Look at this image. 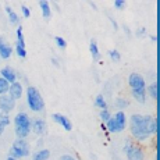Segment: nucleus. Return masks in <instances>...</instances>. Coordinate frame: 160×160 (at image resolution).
I'll return each instance as SVG.
<instances>
[{
  "instance_id": "nucleus-1",
  "label": "nucleus",
  "mask_w": 160,
  "mask_h": 160,
  "mask_svg": "<svg viewBox=\"0 0 160 160\" xmlns=\"http://www.w3.org/2000/svg\"><path fill=\"white\" fill-rule=\"evenodd\" d=\"M152 121L150 116H141L134 114L131 116V134L135 139L138 141H146L150 137L149 124Z\"/></svg>"
},
{
  "instance_id": "nucleus-2",
  "label": "nucleus",
  "mask_w": 160,
  "mask_h": 160,
  "mask_svg": "<svg viewBox=\"0 0 160 160\" xmlns=\"http://www.w3.org/2000/svg\"><path fill=\"white\" fill-rule=\"evenodd\" d=\"M14 130L18 139H25L31 134V118L27 113H18L14 118Z\"/></svg>"
},
{
  "instance_id": "nucleus-3",
  "label": "nucleus",
  "mask_w": 160,
  "mask_h": 160,
  "mask_svg": "<svg viewBox=\"0 0 160 160\" xmlns=\"http://www.w3.org/2000/svg\"><path fill=\"white\" fill-rule=\"evenodd\" d=\"M27 98H28V106L31 107L32 112H41V110H43L45 102L36 88L29 87L27 89Z\"/></svg>"
},
{
  "instance_id": "nucleus-4",
  "label": "nucleus",
  "mask_w": 160,
  "mask_h": 160,
  "mask_svg": "<svg viewBox=\"0 0 160 160\" xmlns=\"http://www.w3.org/2000/svg\"><path fill=\"white\" fill-rule=\"evenodd\" d=\"M29 155V146H28V142L25 139H17L15 142L13 143V148L10 149V153L8 156L10 158H14V159H20V158H25V156Z\"/></svg>"
},
{
  "instance_id": "nucleus-5",
  "label": "nucleus",
  "mask_w": 160,
  "mask_h": 160,
  "mask_svg": "<svg viewBox=\"0 0 160 160\" xmlns=\"http://www.w3.org/2000/svg\"><path fill=\"white\" fill-rule=\"evenodd\" d=\"M15 107V100L11 99L8 95H3L0 96V112L3 114H8Z\"/></svg>"
},
{
  "instance_id": "nucleus-6",
  "label": "nucleus",
  "mask_w": 160,
  "mask_h": 160,
  "mask_svg": "<svg viewBox=\"0 0 160 160\" xmlns=\"http://www.w3.org/2000/svg\"><path fill=\"white\" fill-rule=\"evenodd\" d=\"M124 149H125V152H127V159L128 160H143L145 159V155H143L142 150H141L139 148L131 145V143H128Z\"/></svg>"
},
{
  "instance_id": "nucleus-7",
  "label": "nucleus",
  "mask_w": 160,
  "mask_h": 160,
  "mask_svg": "<svg viewBox=\"0 0 160 160\" xmlns=\"http://www.w3.org/2000/svg\"><path fill=\"white\" fill-rule=\"evenodd\" d=\"M128 82H130L132 89H146L145 79H143V77L139 75V74H131L130 78H128Z\"/></svg>"
},
{
  "instance_id": "nucleus-8",
  "label": "nucleus",
  "mask_w": 160,
  "mask_h": 160,
  "mask_svg": "<svg viewBox=\"0 0 160 160\" xmlns=\"http://www.w3.org/2000/svg\"><path fill=\"white\" fill-rule=\"evenodd\" d=\"M116 122V132H121L125 128V122H127V118H125L124 112H117V114L113 117Z\"/></svg>"
},
{
  "instance_id": "nucleus-9",
  "label": "nucleus",
  "mask_w": 160,
  "mask_h": 160,
  "mask_svg": "<svg viewBox=\"0 0 160 160\" xmlns=\"http://www.w3.org/2000/svg\"><path fill=\"white\" fill-rule=\"evenodd\" d=\"M8 92H10V95H8V96H10L11 99H14V100L20 99V98L22 96V85H21L20 82H14V84L10 85Z\"/></svg>"
},
{
  "instance_id": "nucleus-10",
  "label": "nucleus",
  "mask_w": 160,
  "mask_h": 160,
  "mask_svg": "<svg viewBox=\"0 0 160 160\" xmlns=\"http://www.w3.org/2000/svg\"><path fill=\"white\" fill-rule=\"evenodd\" d=\"M53 120L56 122H58V124H60L66 131H71L72 130L71 121H70V120L67 118L66 116H63V114H53Z\"/></svg>"
},
{
  "instance_id": "nucleus-11",
  "label": "nucleus",
  "mask_w": 160,
  "mask_h": 160,
  "mask_svg": "<svg viewBox=\"0 0 160 160\" xmlns=\"http://www.w3.org/2000/svg\"><path fill=\"white\" fill-rule=\"evenodd\" d=\"M31 128H32V131L35 132V134L38 135H43L45 134V121L43 120H33V121H31Z\"/></svg>"
},
{
  "instance_id": "nucleus-12",
  "label": "nucleus",
  "mask_w": 160,
  "mask_h": 160,
  "mask_svg": "<svg viewBox=\"0 0 160 160\" xmlns=\"http://www.w3.org/2000/svg\"><path fill=\"white\" fill-rule=\"evenodd\" d=\"M2 78H4L6 81L10 82V84L17 82V75H15V72L10 68V67H4V68L2 70Z\"/></svg>"
},
{
  "instance_id": "nucleus-13",
  "label": "nucleus",
  "mask_w": 160,
  "mask_h": 160,
  "mask_svg": "<svg viewBox=\"0 0 160 160\" xmlns=\"http://www.w3.org/2000/svg\"><path fill=\"white\" fill-rule=\"evenodd\" d=\"M11 53H13V49L3 42V38H0V57L2 58H8L11 56Z\"/></svg>"
},
{
  "instance_id": "nucleus-14",
  "label": "nucleus",
  "mask_w": 160,
  "mask_h": 160,
  "mask_svg": "<svg viewBox=\"0 0 160 160\" xmlns=\"http://www.w3.org/2000/svg\"><path fill=\"white\" fill-rule=\"evenodd\" d=\"M132 96H134L139 103H145L146 89H132Z\"/></svg>"
},
{
  "instance_id": "nucleus-15",
  "label": "nucleus",
  "mask_w": 160,
  "mask_h": 160,
  "mask_svg": "<svg viewBox=\"0 0 160 160\" xmlns=\"http://www.w3.org/2000/svg\"><path fill=\"white\" fill-rule=\"evenodd\" d=\"M39 6H41V10H42V15H43V18H49V17H50L52 11H50V6H49L48 0H41V2H39Z\"/></svg>"
},
{
  "instance_id": "nucleus-16",
  "label": "nucleus",
  "mask_w": 160,
  "mask_h": 160,
  "mask_svg": "<svg viewBox=\"0 0 160 160\" xmlns=\"http://www.w3.org/2000/svg\"><path fill=\"white\" fill-rule=\"evenodd\" d=\"M146 91H148V93L150 95V98H152V99H155V100L159 99V85H158V81L153 82V84L150 85Z\"/></svg>"
},
{
  "instance_id": "nucleus-17",
  "label": "nucleus",
  "mask_w": 160,
  "mask_h": 160,
  "mask_svg": "<svg viewBox=\"0 0 160 160\" xmlns=\"http://www.w3.org/2000/svg\"><path fill=\"white\" fill-rule=\"evenodd\" d=\"M17 46L18 48L25 49V41H24V33H22V27H18L17 28Z\"/></svg>"
},
{
  "instance_id": "nucleus-18",
  "label": "nucleus",
  "mask_w": 160,
  "mask_h": 160,
  "mask_svg": "<svg viewBox=\"0 0 160 160\" xmlns=\"http://www.w3.org/2000/svg\"><path fill=\"white\" fill-rule=\"evenodd\" d=\"M49 158H50V152L48 149H42L33 155V160H48Z\"/></svg>"
},
{
  "instance_id": "nucleus-19",
  "label": "nucleus",
  "mask_w": 160,
  "mask_h": 160,
  "mask_svg": "<svg viewBox=\"0 0 160 160\" xmlns=\"http://www.w3.org/2000/svg\"><path fill=\"white\" fill-rule=\"evenodd\" d=\"M91 53H92V56H93V60H95V61L99 60V57H100L99 48H98V43L93 41V39L91 41Z\"/></svg>"
},
{
  "instance_id": "nucleus-20",
  "label": "nucleus",
  "mask_w": 160,
  "mask_h": 160,
  "mask_svg": "<svg viewBox=\"0 0 160 160\" xmlns=\"http://www.w3.org/2000/svg\"><path fill=\"white\" fill-rule=\"evenodd\" d=\"M6 11H7V15H8V18H10V22L11 24H18V21H20V18H18V15L15 14V11L13 10L11 7H6Z\"/></svg>"
},
{
  "instance_id": "nucleus-21",
  "label": "nucleus",
  "mask_w": 160,
  "mask_h": 160,
  "mask_svg": "<svg viewBox=\"0 0 160 160\" xmlns=\"http://www.w3.org/2000/svg\"><path fill=\"white\" fill-rule=\"evenodd\" d=\"M10 124V118H8V114H2L0 116V135L4 132V128Z\"/></svg>"
},
{
  "instance_id": "nucleus-22",
  "label": "nucleus",
  "mask_w": 160,
  "mask_h": 160,
  "mask_svg": "<svg viewBox=\"0 0 160 160\" xmlns=\"http://www.w3.org/2000/svg\"><path fill=\"white\" fill-rule=\"evenodd\" d=\"M149 132H150V135H152V134H158V132H159V118H158V117H156V118H152V121H150Z\"/></svg>"
},
{
  "instance_id": "nucleus-23",
  "label": "nucleus",
  "mask_w": 160,
  "mask_h": 160,
  "mask_svg": "<svg viewBox=\"0 0 160 160\" xmlns=\"http://www.w3.org/2000/svg\"><path fill=\"white\" fill-rule=\"evenodd\" d=\"M8 88H10V84H8L4 78H0V96H3V95L7 93Z\"/></svg>"
},
{
  "instance_id": "nucleus-24",
  "label": "nucleus",
  "mask_w": 160,
  "mask_h": 160,
  "mask_svg": "<svg viewBox=\"0 0 160 160\" xmlns=\"http://www.w3.org/2000/svg\"><path fill=\"white\" fill-rule=\"evenodd\" d=\"M95 103H96V106H98V107H100V109H102V110H106L107 103L104 102V99H103V96H102V95H98V96H96V99H95Z\"/></svg>"
},
{
  "instance_id": "nucleus-25",
  "label": "nucleus",
  "mask_w": 160,
  "mask_h": 160,
  "mask_svg": "<svg viewBox=\"0 0 160 160\" xmlns=\"http://www.w3.org/2000/svg\"><path fill=\"white\" fill-rule=\"evenodd\" d=\"M106 127L110 132H116V122H114V118H113V117H110V120L106 121Z\"/></svg>"
},
{
  "instance_id": "nucleus-26",
  "label": "nucleus",
  "mask_w": 160,
  "mask_h": 160,
  "mask_svg": "<svg viewBox=\"0 0 160 160\" xmlns=\"http://www.w3.org/2000/svg\"><path fill=\"white\" fill-rule=\"evenodd\" d=\"M116 106L118 107V109H124V107L128 106V102L125 99H117L116 100Z\"/></svg>"
},
{
  "instance_id": "nucleus-27",
  "label": "nucleus",
  "mask_w": 160,
  "mask_h": 160,
  "mask_svg": "<svg viewBox=\"0 0 160 160\" xmlns=\"http://www.w3.org/2000/svg\"><path fill=\"white\" fill-rule=\"evenodd\" d=\"M54 41H56V43H57L58 48H66V46H67V42L64 41L63 38H60V36H56V38H54Z\"/></svg>"
},
{
  "instance_id": "nucleus-28",
  "label": "nucleus",
  "mask_w": 160,
  "mask_h": 160,
  "mask_svg": "<svg viewBox=\"0 0 160 160\" xmlns=\"http://www.w3.org/2000/svg\"><path fill=\"white\" fill-rule=\"evenodd\" d=\"M110 117H112L110 116V112H107V110H102V112H100V118H102L104 122H106L107 120H110Z\"/></svg>"
},
{
  "instance_id": "nucleus-29",
  "label": "nucleus",
  "mask_w": 160,
  "mask_h": 160,
  "mask_svg": "<svg viewBox=\"0 0 160 160\" xmlns=\"http://www.w3.org/2000/svg\"><path fill=\"white\" fill-rule=\"evenodd\" d=\"M110 57H112L114 61H118L120 58H121V54H120L117 50H110Z\"/></svg>"
},
{
  "instance_id": "nucleus-30",
  "label": "nucleus",
  "mask_w": 160,
  "mask_h": 160,
  "mask_svg": "<svg viewBox=\"0 0 160 160\" xmlns=\"http://www.w3.org/2000/svg\"><path fill=\"white\" fill-rule=\"evenodd\" d=\"M15 50H17V54H18V56H20L21 58H25V57H27V50H25V49L18 48V46H17V48H15Z\"/></svg>"
},
{
  "instance_id": "nucleus-31",
  "label": "nucleus",
  "mask_w": 160,
  "mask_h": 160,
  "mask_svg": "<svg viewBox=\"0 0 160 160\" xmlns=\"http://www.w3.org/2000/svg\"><path fill=\"white\" fill-rule=\"evenodd\" d=\"M114 6H116V8L121 10V8L125 7V2H124V0H116V2H114Z\"/></svg>"
},
{
  "instance_id": "nucleus-32",
  "label": "nucleus",
  "mask_w": 160,
  "mask_h": 160,
  "mask_svg": "<svg viewBox=\"0 0 160 160\" xmlns=\"http://www.w3.org/2000/svg\"><path fill=\"white\" fill-rule=\"evenodd\" d=\"M21 10H22V14H24V17H25V18H28L31 15V11H29V8L27 7V6H22V7H21Z\"/></svg>"
},
{
  "instance_id": "nucleus-33",
  "label": "nucleus",
  "mask_w": 160,
  "mask_h": 160,
  "mask_svg": "<svg viewBox=\"0 0 160 160\" xmlns=\"http://www.w3.org/2000/svg\"><path fill=\"white\" fill-rule=\"evenodd\" d=\"M145 32H146L145 28H139V29L137 31V35H138V36H142V35H145Z\"/></svg>"
},
{
  "instance_id": "nucleus-34",
  "label": "nucleus",
  "mask_w": 160,
  "mask_h": 160,
  "mask_svg": "<svg viewBox=\"0 0 160 160\" xmlns=\"http://www.w3.org/2000/svg\"><path fill=\"white\" fill-rule=\"evenodd\" d=\"M60 160H75L72 158V156H70V155H64V156H61Z\"/></svg>"
},
{
  "instance_id": "nucleus-35",
  "label": "nucleus",
  "mask_w": 160,
  "mask_h": 160,
  "mask_svg": "<svg viewBox=\"0 0 160 160\" xmlns=\"http://www.w3.org/2000/svg\"><path fill=\"white\" fill-rule=\"evenodd\" d=\"M150 39H152L153 42H156V41H158V36H156V35H152V36H150Z\"/></svg>"
},
{
  "instance_id": "nucleus-36",
  "label": "nucleus",
  "mask_w": 160,
  "mask_h": 160,
  "mask_svg": "<svg viewBox=\"0 0 160 160\" xmlns=\"http://www.w3.org/2000/svg\"><path fill=\"white\" fill-rule=\"evenodd\" d=\"M7 160H17V159H14V158H10V156H8V158H7Z\"/></svg>"
}]
</instances>
